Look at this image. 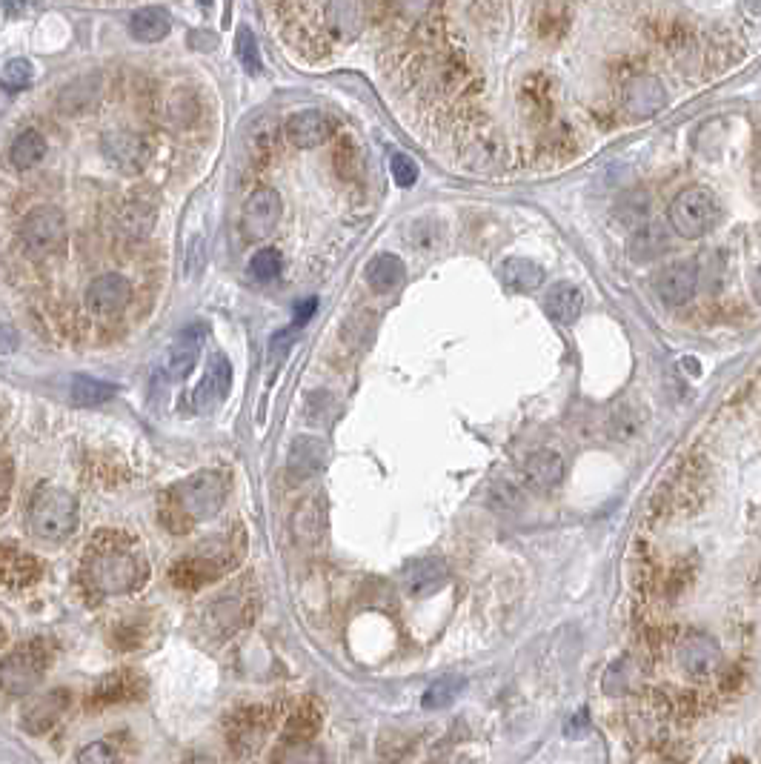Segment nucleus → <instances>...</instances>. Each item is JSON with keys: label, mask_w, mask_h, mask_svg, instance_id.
Returning <instances> with one entry per match:
<instances>
[{"label": "nucleus", "mask_w": 761, "mask_h": 764, "mask_svg": "<svg viewBox=\"0 0 761 764\" xmlns=\"http://www.w3.org/2000/svg\"><path fill=\"white\" fill-rule=\"evenodd\" d=\"M78 764H118V753L106 742H92L78 753Z\"/></svg>", "instance_id": "obj_45"}, {"label": "nucleus", "mask_w": 761, "mask_h": 764, "mask_svg": "<svg viewBox=\"0 0 761 764\" xmlns=\"http://www.w3.org/2000/svg\"><path fill=\"white\" fill-rule=\"evenodd\" d=\"M679 664L684 673L696 676V679H704V676H713L719 670L721 664V647L719 641L707 633H690L679 641Z\"/></svg>", "instance_id": "obj_12"}, {"label": "nucleus", "mask_w": 761, "mask_h": 764, "mask_svg": "<svg viewBox=\"0 0 761 764\" xmlns=\"http://www.w3.org/2000/svg\"><path fill=\"white\" fill-rule=\"evenodd\" d=\"M204 338V324H192V327H186V330L175 338V344L169 347V355H166V375H169V378L181 381V378H186V375L192 372L198 355H201Z\"/></svg>", "instance_id": "obj_21"}, {"label": "nucleus", "mask_w": 761, "mask_h": 764, "mask_svg": "<svg viewBox=\"0 0 761 764\" xmlns=\"http://www.w3.org/2000/svg\"><path fill=\"white\" fill-rule=\"evenodd\" d=\"M26 521L35 538L49 544L66 541L78 530V501L61 487H41L29 501Z\"/></svg>", "instance_id": "obj_3"}, {"label": "nucleus", "mask_w": 761, "mask_h": 764, "mask_svg": "<svg viewBox=\"0 0 761 764\" xmlns=\"http://www.w3.org/2000/svg\"><path fill=\"white\" fill-rule=\"evenodd\" d=\"M653 290L667 307H684L699 292V264L696 261H673L653 275Z\"/></svg>", "instance_id": "obj_8"}, {"label": "nucleus", "mask_w": 761, "mask_h": 764, "mask_svg": "<svg viewBox=\"0 0 761 764\" xmlns=\"http://www.w3.org/2000/svg\"><path fill=\"white\" fill-rule=\"evenodd\" d=\"M146 690V682L138 676V673H132V670H115V673H109V676H103L98 687L92 690V696H89V704L92 707H106V704H124V702H135V699H141Z\"/></svg>", "instance_id": "obj_16"}, {"label": "nucleus", "mask_w": 761, "mask_h": 764, "mask_svg": "<svg viewBox=\"0 0 761 764\" xmlns=\"http://www.w3.org/2000/svg\"><path fill=\"white\" fill-rule=\"evenodd\" d=\"M3 332H6V352H12V347H15V338H12V330H9V327H3Z\"/></svg>", "instance_id": "obj_53"}, {"label": "nucleus", "mask_w": 761, "mask_h": 764, "mask_svg": "<svg viewBox=\"0 0 761 764\" xmlns=\"http://www.w3.org/2000/svg\"><path fill=\"white\" fill-rule=\"evenodd\" d=\"M667 249H670V229L659 224V221H650L647 227L633 232L630 241H627L630 261H636V264H650V261L661 258Z\"/></svg>", "instance_id": "obj_25"}, {"label": "nucleus", "mask_w": 761, "mask_h": 764, "mask_svg": "<svg viewBox=\"0 0 761 764\" xmlns=\"http://www.w3.org/2000/svg\"><path fill=\"white\" fill-rule=\"evenodd\" d=\"M269 730V713L264 707H244L238 713H232L227 722L229 744L238 753H252L258 750Z\"/></svg>", "instance_id": "obj_15"}, {"label": "nucleus", "mask_w": 761, "mask_h": 764, "mask_svg": "<svg viewBox=\"0 0 761 764\" xmlns=\"http://www.w3.org/2000/svg\"><path fill=\"white\" fill-rule=\"evenodd\" d=\"M238 58L247 66V72L258 75L261 72V52H258V41L249 29L238 32Z\"/></svg>", "instance_id": "obj_43"}, {"label": "nucleus", "mask_w": 761, "mask_h": 764, "mask_svg": "<svg viewBox=\"0 0 761 764\" xmlns=\"http://www.w3.org/2000/svg\"><path fill=\"white\" fill-rule=\"evenodd\" d=\"M490 504L495 510H510L518 504V493L513 490L510 481H495L493 490H490Z\"/></svg>", "instance_id": "obj_47"}, {"label": "nucleus", "mask_w": 761, "mask_h": 764, "mask_svg": "<svg viewBox=\"0 0 761 764\" xmlns=\"http://www.w3.org/2000/svg\"><path fill=\"white\" fill-rule=\"evenodd\" d=\"M49 644L43 641H29V644H21L18 650H12L6 659H3V690L9 696H23L29 693L32 687H38L49 667Z\"/></svg>", "instance_id": "obj_5"}, {"label": "nucleus", "mask_w": 761, "mask_h": 764, "mask_svg": "<svg viewBox=\"0 0 761 764\" xmlns=\"http://www.w3.org/2000/svg\"><path fill=\"white\" fill-rule=\"evenodd\" d=\"M146 558L138 544L121 533H101L83 558V581L95 596H124L146 581Z\"/></svg>", "instance_id": "obj_1"}, {"label": "nucleus", "mask_w": 761, "mask_h": 764, "mask_svg": "<svg viewBox=\"0 0 761 764\" xmlns=\"http://www.w3.org/2000/svg\"><path fill=\"white\" fill-rule=\"evenodd\" d=\"M227 498V481L221 473H195L178 481L169 493H166V507L161 518L172 533H186L192 524H201L215 516L224 507Z\"/></svg>", "instance_id": "obj_2"}, {"label": "nucleus", "mask_w": 761, "mask_h": 764, "mask_svg": "<svg viewBox=\"0 0 761 764\" xmlns=\"http://www.w3.org/2000/svg\"><path fill=\"white\" fill-rule=\"evenodd\" d=\"M229 387H232V364H229L227 355L218 352V355L209 358L206 375L201 378L198 390H195V407H198V410H212V407H218L229 395Z\"/></svg>", "instance_id": "obj_20"}, {"label": "nucleus", "mask_w": 761, "mask_h": 764, "mask_svg": "<svg viewBox=\"0 0 761 764\" xmlns=\"http://www.w3.org/2000/svg\"><path fill=\"white\" fill-rule=\"evenodd\" d=\"M169 29H172V18L161 6H146V9H138L129 18V32L144 43L164 41L166 35H169Z\"/></svg>", "instance_id": "obj_29"}, {"label": "nucleus", "mask_w": 761, "mask_h": 764, "mask_svg": "<svg viewBox=\"0 0 761 764\" xmlns=\"http://www.w3.org/2000/svg\"><path fill=\"white\" fill-rule=\"evenodd\" d=\"M438 764H470L467 759H447V762H438Z\"/></svg>", "instance_id": "obj_54"}, {"label": "nucleus", "mask_w": 761, "mask_h": 764, "mask_svg": "<svg viewBox=\"0 0 761 764\" xmlns=\"http://www.w3.org/2000/svg\"><path fill=\"white\" fill-rule=\"evenodd\" d=\"M564 481V458L556 450H538L527 458L524 464V484L538 493V496H547L553 493L558 484Z\"/></svg>", "instance_id": "obj_18"}, {"label": "nucleus", "mask_w": 761, "mask_h": 764, "mask_svg": "<svg viewBox=\"0 0 761 764\" xmlns=\"http://www.w3.org/2000/svg\"><path fill=\"white\" fill-rule=\"evenodd\" d=\"M66 235V215L58 207H35L21 221L18 241L29 258H43L63 244Z\"/></svg>", "instance_id": "obj_6"}, {"label": "nucleus", "mask_w": 761, "mask_h": 764, "mask_svg": "<svg viewBox=\"0 0 761 764\" xmlns=\"http://www.w3.org/2000/svg\"><path fill=\"white\" fill-rule=\"evenodd\" d=\"M289 350H292V332L272 335V341H269V367H278L287 358Z\"/></svg>", "instance_id": "obj_48"}, {"label": "nucleus", "mask_w": 761, "mask_h": 764, "mask_svg": "<svg viewBox=\"0 0 761 764\" xmlns=\"http://www.w3.org/2000/svg\"><path fill=\"white\" fill-rule=\"evenodd\" d=\"M281 221V195L272 186H258L241 209V229L249 241H264Z\"/></svg>", "instance_id": "obj_9"}, {"label": "nucleus", "mask_w": 761, "mask_h": 764, "mask_svg": "<svg viewBox=\"0 0 761 764\" xmlns=\"http://www.w3.org/2000/svg\"><path fill=\"white\" fill-rule=\"evenodd\" d=\"M610 433L613 438H633L638 433V418L630 410H616L610 418Z\"/></svg>", "instance_id": "obj_46"}, {"label": "nucleus", "mask_w": 761, "mask_h": 764, "mask_svg": "<svg viewBox=\"0 0 761 764\" xmlns=\"http://www.w3.org/2000/svg\"><path fill=\"white\" fill-rule=\"evenodd\" d=\"M404 275H407L404 261L398 255H390V252L372 258L370 267H367V281H370V287L375 292L398 290L404 284Z\"/></svg>", "instance_id": "obj_31"}, {"label": "nucleus", "mask_w": 761, "mask_h": 764, "mask_svg": "<svg viewBox=\"0 0 761 764\" xmlns=\"http://www.w3.org/2000/svg\"><path fill=\"white\" fill-rule=\"evenodd\" d=\"M69 690H49V693H41L35 699H29L26 710H23V730L32 733V736H43L49 733L55 724L61 722L63 713L69 710Z\"/></svg>", "instance_id": "obj_13"}, {"label": "nucleus", "mask_w": 761, "mask_h": 764, "mask_svg": "<svg viewBox=\"0 0 761 764\" xmlns=\"http://www.w3.org/2000/svg\"><path fill=\"white\" fill-rule=\"evenodd\" d=\"M118 393V387L115 384H109V381H98V378H86V375H78V378H72V401L78 404V407H98L103 401H109V398H115Z\"/></svg>", "instance_id": "obj_34"}, {"label": "nucleus", "mask_w": 761, "mask_h": 764, "mask_svg": "<svg viewBox=\"0 0 761 764\" xmlns=\"http://www.w3.org/2000/svg\"><path fill=\"white\" fill-rule=\"evenodd\" d=\"M501 144L495 141V135H478L473 144L467 146V152H464V158H467V164L475 166V169H490V166L501 164Z\"/></svg>", "instance_id": "obj_39"}, {"label": "nucleus", "mask_w": 761, "mask_h": 764, "mask_svg": "<svg viewBox=\"0 0 761 764\" xmlns=\"http://www.w3.org/2000/svg\"><path fill=\"white\" fill-rule=\"evenodd\" d=\"M155 227V207L146 204L141 198L124 201L115 212V235L126 244H138Z\"/></svg>", "instance_id": "obj_22"}, {"label": "nucleus", "mask_w": 761, "mask_h": 764, "mask_svg": "<svg viewBox=\"0 0 761 764\" xmlns=\"http://www.w3.org/2000/svg\"><path fill=\"white\" fill-rule=\"evenodd\" d=\"M461 690H464V679L461 676H441V679H435L427 687L421 704H424V710H444V707H450L458 699Z\"/></svg>", "instance_id": "obj_36"}, {"label": "nucleus", "mask_w": 761, "mask_h": 764, "mask_svg": "<svg viewBox=\"0 0 761 764\" xmlns=\"http://www.w3.org/2000/svg\"><path fill=\"white\" fill-rule=\"evenodd\" d=\"M321 730V710L312 702L301 704L287 719V739L289 742H309L315 739V733Z\"/></svg>", "instance_id": "obj_35"}, {"label": "nucleus", "mask_w": 761, "mask_h": 764, "mask_svg": "<svg viewBox=\"0 0 761 764\" xmlns=\"http://www.w3.org/2000/svg\"><path fill=\"white\" fill-rule=\"evenodd\" d=\"M324 455H327V450H324L321 441H315V438H298V441L292 444V450H289V475H292V478H309V475H315L324 467Z\"/></svg>", "instance_id": "obj_30"}, {"label": "nucleus", "mask_w": 761, "mask_h": 764, "mask_svg": "<svg viewBox=\"0 0 761 764\" xmlns=\"http://www.w3.org/2000/svg\"><path fill=\"white\" fill-rule=\"evenodd\" d=\"M324 507H318V498H309L304 501L301 507H298V513H295V533L301 541H315V538L321 536V524H324V513H321Z\"/></svg>", "instance_id": "obj_38"}, {"label": "nucleus", "mask_w": 761, "mask_h": 764, "mask_svg": "<svg viewBox=\"0 0 761 764\" xmlns=\"http://www.w3.org/2000/svg\"><path fill=\"white\" fill-rule=\"evenodd\" d=\"M719 221V201L704 186H687L670 204V227L679 238H704Z\"/></svg>", "instance_id": "obj_4"}, {"label": "nucleus", "mask_w": 761, "mask_h": 764, "mask_svg": "<svg viewBox=\"0 0 761 764\" xmlns=\"http://www.w3.org/2000/svg\"><path fill=\"white\" fill-rule=\"evenodd\" d=\"M281 764H327V756L318 744L289 742L281 750Z\"/></svg>", "instance_id": "obj_41"}, {"label": "nucleus", "mask_w": 761, "mask_h": 764, "mask_svg": "<svg viewBox=\"0 0 761 764\" xmlns=\"http://www.w3.org/2000/svg\"><path fill=\"white\" fill-rule=\"evenodd\" d=\"M315 310H318V301H315V298H307L304 304H298V307H295V327H304Z\"/></svg>", "instance_id": "obj_50"}, {"label": "nucleus", "mask_w": 761, "mask_h": 764, "mask_svg": "<svg viewBox=\"0 0 761 764\" xmlns=\"http://www.w3.org/2000/svg\"><path fill=\"white\" fill-rule=\"evenodd\" d=\"M32 75H35V69H32V63L26 61V58H12V61L3 66V86L6 89H23L26 83L32 81Z\"/></svg>", "instance_id": "obj_42"}, {"label": "nucleus", "mask_w": 761, "mask_h": 764, "mask_svg": "<svg viewBox=\"0 0 761 764\" xmlns=\"http://www.w3.org/2000/svg\"><path fill=\"white\" fill-rule=\"evenodd\" d=\"M667 106V89L656 75H638L624 86V109L630 118H653Z\"/></svg>", "instance_id": "obj_14"}, {"label": "nucleus", "mask_w": 761, "mask_h": 764, "mask_svg": "<svg viewBox=\"0 0 761 764\" xmlns=\"http://www.w3.org/2000/svg\"><path fill=\"white\" fill-rule=\"evenodd\" d=\"M101 152L109 164L115 166V169H121V172H126V175H138V172L149 164V158H152V149L146 144L144 135L126 132V129H121V132H109L101 141Z\"/></svg>", "instance_id": "obj_11"}, {"label": "nucleus", "mask_w": 761, "mask_h": 764, "mask_svg": "<svg viewBox=\"0 0 761 764\" xmlns=\"http://www.w3.org/2000/svg\"><path fill=\"white\" fill-rule=\"evenodd\" d=\"M12 484H15V475H12V458L6 455V458H3V510L9 507V498H12Z\"/></svg>", "instance_id": "obj_49"}, {"label": "nucleus", "mask_w": 761, "mask_h": 764, "mask_svg": "<svg viewBox=\"0 0 761 764\" xmlns=\"http://www.w3.org/2000/svg\"><path fill=\"white\" fill-rule=\"evenodd\" d=\"M281 269H284V255H281L278 249L267 247L252 255V261H249V278L258 281V284H269V281H275V278L281 275Z\"/></svg>", "instance_id": "obj_37"}, {"label": "nucleus", "mask_w": 761, "mask_h": 764, "mask_svg": "<svg viewBox=\"0 0 761 764\" xmlns=\"http://www.w3.org/2000/svg\"><path fill=\"white\" fill-rule=\"evenodd\" d=\"M324 26L335 35V41H355L364 32L367 23V9L361 3H327L321 9Z\"/></svg>", "instance_id": "obj_23"}, {"label": "nucleus", "mask_w": 761, "mask_h": 764, "mask_svg": "<svg viewBox=\"0 0 761 764\" xmlns=\"http://www.w3.org/2000/svg\"><path fill=\"white\" fill-rule=\"evenodd\" d=\"M581 310H584V295H581V290H578L576 284H570V281H558V284H553L550 292H547V298H544V312H547L556 324H564V327L576 324Z\"/></svg>", "instance_id": "obj_24"}, {"label": "nucleus", "mask_w": 761, "mask_h": 764, "mask_svg": "<svg viewBox=\"0 0 761 764\" xmlns=\"http://www.w3.org/2000/svg\"><path fill=\"white\" fill-rule=\"evenodd\" d=\"M43 567L41 561L29 553H21L15 547H3V584L12 587V590H21V587H29L35 581L41 579Z\"/></svg>", "instance_id": "obj_26"}, {"label": "nucleus", "mask_w": 761, "mask_h": 764, "mask_svg": "<svg viewBox=\"0 0 761 764\" xmlns=\"http://www.w3.org/2000/svg\"><path fill=\"white\" fill-rule=\"evenodd\" d=\"M616 221L630 229V235L650 224V195L644 189H630L616 201Z\"/></svg>", "instance_id": "obj_32"}, {"label": "nucleus", "mask_w": 761, "mask_h": 764, "mask_svg": "<svg viewBox=\"0 0 761 764\" xmlns=\"http://www.w3.org/2000/svg\"><path fill=\"white\" fill-rule=\"evenodd\" d=\"M390 172L392 181L401 186V189H410V186L418 181V166H415V161H412L410 155H404V152L392 155Z\"/></svg>", "instance_id": "obj_44"}, {"label": "nucleus", "mask_w": 761, "mask_h": 764, "mask_svg": "<svg viewBox=\"0 0 761 764\" xmlns=\"http://www.w3.org/2000/svg\"><path fill=\"white\" fill-rule=\"evenodd\" d=\"M166 112H169L178 124H189V121H195V118H198L201 106H198V98H195V92H192V89H175V92L169 95Z\"/></svg>", "instance_id": "obj_40"}, {"label": "nucleus", "mask_w": 761, "mask_h": 764, "mask_svg": "<svg viewBox=\"0 0 761 764\" xmlns=\"http://www.w3.org/2000/svg\"><path fill=\"white\" fill-rule=\"evenodd\" d=\"M46 155V138L38 129H23L21 135L9 146V161L15 169H32L38 166Z\"/></svg>", "instance_id": "obj_33"}, {"label": "nucleus", "mask_w": 761, "mask_h": 764, "mask_svg": "<svg viewBox=\"0 0 761 764\" xmlns=\"http://www.w3.org/2000/svg\"><path fill=\"white\" fill-rule=\"evenodd\" d=\"M184 764H215L209 756H192V759H186Z\"/></svg>", "instance_id": "obj_52"}, {"label": "nucleus", "mask_w": 761, "mask_h": 764, "mask_svg": "<svg viewBox=\"0 0 761 764\" xmlns=\"http://www.w3.org/2000/svg\"><path fill=\"white\" fill-rule=\"evenodd\" d=\"M132 301V284L129 278L121 275V272H106V275H98L86 292H83V304L92 315H101V318H109V315H121V312L129 307Z\"/></svg>", "instance_id": "obj_10"}, {"label": "nucleus", "mask_w": 761, "mask_h": 764, "mask_svg": "<svg viewBox=\"0 0 761 764\" xmlns=\"http://www.w3.org/2000/svg\"><path fill=\"white\" fill-rule=\"evenodd\" d=\"M750 287H753V298H756V304H761V267L753 272V281H750Z\"/></svg>", "instance_id": "obj_51"}, {"label": "nucleus", "mask_w": 761, "mask_h": 764, "mask_svg": "<svg viewBox=\"0 0 761 764\" xmlns=\"http://www.w3.org/2000/svg\"><path fill=\"white\" fill-rule=\"evenodd\" d=\"M232 564H235V558H229V547L224 550H212V544L198 547V553L181 558L172 567V581L181 590H198V587L218 579L221 573H227Z\"/></svg>", "instance_id": "obj_7"}, {"label": "nucleus", "mask_w": 761, "mask_h": 764, "mask_svg": "<svg viewBox=\"0 0 761 764\" xmlns=\"http://www.w3.org/2000/svg\"><path fill=\"white\" fill-rule=\"evenodd\" d=\"M450 579V570L441 558H418L404 570V590L412 599H427L438 593Z\"/></svg>", "instance_id": "obj_19"}, {"label": "nucleus", "mask_w": 761, "mask_h": 764, "mask_svg": "<svg viewBox=\"0 0 761 764\" xmlns=\"http://www.w3.org/2000/svg\"><path fill=\"white\" fill-rule=\"evenodd\" d=\"M287 132L289 144L298 146V149H312V146H321L324 141L332 138V121L330 115H324L321 109H304V112H295L292 118L284 126Z\"/></svg>", "instance_id": "obj_17"}, {"label": "nucleus", "mask_w": 761, "mask_h": 764, "mask_svg": "<svg viewBox=\"0 0 761 764\" xmlns=\"http://www.w3.org/2000/svg\"><path fill=\"white\" fill-rule=\"evenodd\" d=\"M98 95H101L98 75H86V78H78V81H72L69 86H63L61 95H58V109H61L63 115H83V112H89L95 106Z\"/></svg>", "instance_id": "obj_27"}, {"label": "nucleus", "mask_w": 761, "mask_h": 764, "mask_svg": "<svg viewBox=\"0 0 761 764\" xmlns=\"http://www.w3.org/2000/svg\"><path fill=\"white\" fill-rule=\"evenodd\" d=\"M498 275H501V284L513 292H535L544 284V269L530 258H507L498 269Z\"/></svg>", "instance_id": "obj_28"}]
</instances>
